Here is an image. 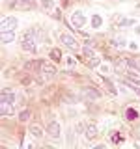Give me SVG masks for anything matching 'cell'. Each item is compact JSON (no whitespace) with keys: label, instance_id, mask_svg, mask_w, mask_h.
Instances as JSON below:
<instances>
[{"label":"cell","instance_id":"1","mask_svg":"<svg viewBox=\"0 0 140 149\" xmlns=\"http://www.w3.org/2000/svg\"><path fill=\"white\" fill-rule=\"evenodd\" d=\"M34 36H36V30H28L21 39V47L22 50L26 52H36V41H34Z\"/></svg>","mask_w":140,"mask_h":149},{"label":"cell","instance_id":"2","mask_svg":"<svg viewBox=\"0 0 140 149\" xmlns=\"http://www.w3.org/2000/svg\"><path fill=\"white\" fill-rule=\"evenodd\" d=\"M17 28V19L15 17H6L0 22V30L2 32H13Z\"/></svg>","mask_w":140,"mask_h":149},{"label":"cell","instance_id":"3","mask_svg":"<svg viewBox=\"0 0 140 149\" xmlns=\"http://www.w3.org/2000/svg\"><path fill=\"white\" fill-rule=\"evenodd\" d=\"M34 6V0H13L11 8L13 9H30Z\"/></svg>","mask_w":140,"mask_h":149},{"label":"cell","instance_id":"4","mask_svg":"<svg viewBox=\"0 0 140 149\" xmlns=\"http://www.w3.org/2000/svg\"><path fill=\"white\" fill-rule=\"evenodd\" d=\"M71 21H73V26L75 28H82L84 22H86V17L82 15V11H75L71 15Z\"/></svg>","mask_w":140,"mask_h":149},{"label":"cell","instance_id":"5","mask_svg":"<svg viewBox=\"0 0 140 149\" xmlns=\"http://www.w3.org/2000/svg\"><path fill=\"white\" fill-rule=\"evenodd\" d=\"M62 43L67 47V49H71V50H75V49L78 47V43L75 41V37L69 36V34H62Z\"/></svg>","mask_w":140,"mask_h":149},{"label":"cell","instance_id":"6","mask_svg":"<svg viewBox=\"0 0 140 149\" xmlns=\"http://www.w3.org/2000/svg\"><path fill=\"white\" fill-rule=\"evenodd\" d=\"M41 73L47 74V77H52V74H56L58 71H56L54 65H50L49 62H41Z\"/></svg>","mask_w":140,"mask_h":149},{"label":"cell","instance_id":"7","mask_svg":"<svg viewBox=\"0 0 140 149\" xmlns=\"http://www.w3.org/2000/svg\"><path fill=\"white\" fill-rule=\"evenodd\" d=\"M47 130H49V134L52 138H60V125H58V121H50Z\"/></svg>","mask_w":140,"mask_h":149},{"label":"cell","instance_id":"8","mask_svg":"<svg viewBox=\"0 0 140 149\" xmlns=\"http://www.w3.org/2000/svg\"><path fill=\"white\" fill-rule=\"evenodd\" d=\"M0 102H15V95L9 90H2V93H0Z\"/></svg>","mask_w":140,"mask_h":149},{"label":"cell","instance_id":"9","mask_svg":"<svg viewBox=\"0 0 140 149\" xmlns=\"http://www.w3.org/2000/svg\"><path fill=\"white\" fill-rule=\"evenodd\" d=\"M0 114L11 116L13 114V102H0Z\"/></svg>","mask_w":140,"mask_h":149},{"label":"cell","instance_id":"10","mask_svg":"<svg viewBox=\"0 0 140 149\" xmlns=\"http://www.w3.org/2000/svg\"><path fill=\"white\" fill-rule=\"evenodd\" d=\"M82 93H84V95H88L90 99H99V97H101V93L97 91V90H93V88H84Z\"/></svg>","mask_w":140,"mask_h":149},{"label":"cell","instance_id":"11","mask_svg":"<svg viewBox=\"0 0 140 149\" xmlns=\"http://www.w3.org/2000/svg\"><path fill=\"white\" fill-rule=\"evenodd\" d=\"M84 134H86V138H88V140H93V138L97 136V127H95V125H90V127H86Z\"/></svg>","mask_w":140,"mask_h":149},{"label":"cell","instance_id":"12","mask_svg":"<svg viewBox=\"0 0 140 149\" xmlns=\"http://www.w3.org/2000/svg\"><path fill=\"white\" fill-rule=\"evenodd\" d=\"M13 37H15V34H13V32H2V43H4V45H6V43H11Z\"/></svg>","mask_w":140,"mask_h":149},{"label":"cell","instance_id":"13","mask_svg":"<svg viewBox=\"0 0 140 149\" xmlns=\"http://www.w3.org/2000/svg\"><path fill=\"white\" fill-rule=\"evenodd\" d=\"M30 132H32V134H34V136H36V138H39V136H43V132H41V127H39V125H32V127H30Z\"/></svg>","mask_w":140,"mask_h":149},{"label":"cell","instance_id":"14","mask_svg":"<svg viewBox=\"0 0 140 149\" xmlns=\"http://www.w3.org/2000/svg\"><path fill=\"white\" fill-rule=\"evenodd\" d=\"M101 24H103V19H101L99 15H93V17H92V26H93V28H99Z\"/></svg>","mask_w":140,"mask_h":149},{"label":"cell","instance_id":"15","mask_svg":"<svg viewBox=\"0 0 140 149\" xmlns=\"http://www.w3.org/2000/svg\"><path fill=\"white\" fill-rule=\"evenodd\" d=\"M125 116H127V119H136V118H138V112H136V110H133V108H127Z\"/></svg>","mask_w":140,"mask_h":149},{"label":"cell","instance_id":"16","mask_svg":"<svg viewBox=\"0 0 140 149\" xmlns=\"http://www.w3.org/2000/svg\"><path fill=\"white\" fill-rule=\"evenodd\" d=\"M123 63H125V60H118L116 62V73L118 74H123Z\"/></svg>","mask_w":140,"mask_h":149},{"label":"cell","instance_id":"17","mask_svg":"<svg viewBox=\"0 0 140 149\" xmlns=\"http://www.w3.org/2000/svg\"><path fill=\"white\" fill-rule=\"evenodd\" d=\"M19 119H21V121H28V119H30V110H22L21 114H19Z\"/></svg>","mask_w":140,"mask_h":149},{"label":"cell","instance_id":"18","mask_svg":"<svg viewBox=\"0 0 140 149\" xmlns=\"http://www.w3.org/2000/svg\"><path fill=\"white\" fill-rule=\"evenodd\" d=\"M50 58H52V60H60V58H62V52H60L58 49H52V50H50Z\"/></svg>","mask_w":140,"mask_h":149},{"label":"cell","instance_id":"19","mask_svg":"<svg viewBox=\"0 0 140 149\" xmlns=\"http://www.w3.org/2000/svg\"><path fill=\"white\" fill-rule=\"evenodd\" d=\"M82 52L86 54L88 58H93V56H95V52H93V50H92V49H90V47H88V45H86V47H84V49H82Z\"/></svg>","mask_w":140,"mask_h":149},{"label":"cell","instance_id":"20","mask_svg":"<svg viewBox=\"0 0 140 149\" xmlns=\"http://www.w3.org/2000/svg\"><path fill=\"white\" fill-rule=\"evenodd\" d=\"M41 4H43V8H47V9H50V8L54 6V2H52V0H43Z\"/></svg>","mask_w":140,"mask_h":149},{"label":"cell","instance_id":"21","mask_svg":"<svg viewBox=\"0 0 140 149\" xmlns=\"http://www.w3.org/2000/svg\"><path fill=\"white\" fill-rule=\"evenodd\" d=\"M125 63H127L129 67H133V69H136V67H138V63L134 62V60H125Z\"/></svg>","mask_w":140,"mask_h":149},{"label":"cell","instance_id":"22","mask_svg":"<svg viewBox=\"0 0 140 149\" xmlns=\"http://www.w3.org/2000/svg\"><path fill=\"white\" fill-rule=\"evenodd\" d=\"M112 142H114V143H120V142H121V136H120L118 132H114V134H112Z\"/></svg>","mask_w":140,"mask_h":149},{"label":"cell","instance_id":"23","mask_svg":"<svg viewBox=\"0 0 140 149\" xmlns=\"http://www.w3.org/2000/svg\"><path fill=\"white\" fill-rule=\"evenodd\" d=\"M120 24H121V26H129V24H133V21H131V19H121Z\"/></svg>","mask_w":140,"mask_h":149},{"label":"cell","instance_id":"24","mask_svg":"<svg viewBox=\"0 0 140 149\" xmlns=\"http://www.w3.org/2000/svg\"><path fill=\"white\" fill-rule=\"evenodd\" d=\"M105 82H106V86H108V91L112 93V95H114L116 90H114V86H112V82H110V80H106V78H105Z\"/></svg>","mask_w":140,"mask_h":149},{"label":"cell","instance_id":"25","mask_svg":"<svg viewBox=\"0 0 140 149\" xmlns=\"http://www.w3.org/2000/svg\"><path fill=\"white\" fill-rule=\"evenodd\" d=\"M52 17H54V19H60V17H62V11H60V9H54Z\"/></svg>","mask_w":140,"mask_h":149},{"label":"cell","instance_id":"26","mask_svg":"<svg viewBox=\"0 0 140 149\" xmlns=\"http://www.w3.org/2000/svg\"><path fill=\"white\" fill-rule=\"evenodd\" d=\"M62 4H64V8H67L69 6V0H62Z\"/></svg>","mask_w":140,"mask_h":149}]
</instances>
